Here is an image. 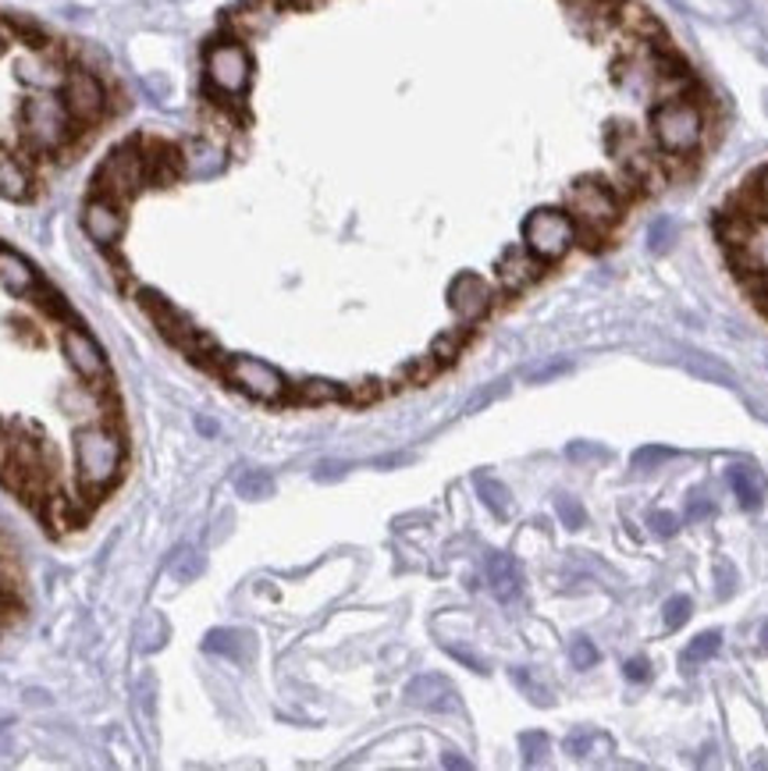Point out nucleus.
<instances>
[{
	"mask_svg": "<svg viewBox=\"0 0 768 771\" xmlns=\"http://www.w3.org/2000/svg\"><path fill=\"white\" fill-rule=\"evenodd\" d=\"M377 395H381L377 384H366V388H352V392H345V398H356V403H371V398H377Z\"/></svg>",
	"mask_w": 768,
	"mask_h": 771,
	"instance_id": "nucleus-47",
	"label": "nucleus"
},
{
	"mask_svg": "<svg viewBox=\"0 0 768 771\" xmlns=\"http://www.w3.org/2000/svg\"><path fill=\"white\" fill-rule=\"evenodd\" d=\"M687 366L694 370L698 377H704V381H718V384H733V374L722 363H715V360H709V356H701V352H690L687 356Z\"/></svg>",
	"mask_w": 768,
	"mask_h": 771,
	"instance_id": "nucleus-27",
	"label": "nucleus"
},
{
	"mask_svg": "<svg viewBox=\"0 0 768 771\" xmlns=\"http://www.w3.org/2000/svg\"><path fill=\"white\" fill-rule=\"evenodd\" d=\"M72 114L68 107L54 97H33L22 103V135L33 150H57L68 143L72 135Z\"/></svg>",
	"mask_w": 768,
	"mask_h": 771,
	"instance_id": "nucleus-5",
	"label": "nucleus"
},
{
	"mask_svg": "<svg viewBox=\"0 0 768 771\" xmlns=\"http://www.w3.org/2000/svg\"><path fill=\"white\" fill-rule=\"evenodd\" d=\"M541 264L545 260H537L527 245L524 250H505V256L498 260V282L509 291H519L541 277Z\"/></svg>",
	"mask_w": 768,
	"mask_h": 771,
	"instance_id": "nucleus-18",
	"label": "nucleus"
},
{
	"mask_svg": "<svg viewBox=\"0 0 768 771\" xmlns=\"http://www.w3.org/2000/svg\"><path fill=\"white\" fill-rule=\"evenodd\" d=\"M591 744H594V733H577V736L566 739V750L577 753V758H583V753H588V747H591Z\"/></svg>",
	"mask_w": 768,
	"mask_h": 771,
	"instance_id": "nucleus-45",
	"label": "nucleus"
},
{
	"mask_svg": "<svg viewBox=\"0 0 768 771\" xmlns=\"http://www.w3.org/2000/svg\"><path fill=\"white\" fill-rule=\"evenodd\" d=\"M519 747H524V761L527 764H541L548 758V739L545 733H524L519 736Z\"/></svg>",
	"mask_w": 768,
	"mask_h": 771,
	"instance_id": "nucleus-31",
	"label": "nucleus"
},
{
	"mask_svg": "<svg viewBox=\"0 0 768 771\" xmlns=\"http://www.w3.org/2000/svg\"><path fill=\"white\" fill-rule=\"evenodd\" d=\"M438 360L435 356H424V360H417V363H409L406 366V377L413 381V384H424V381H431L435 374H438Z\"/></svg>",
	"mask_w": 768,
	"mask_h": 771,
	"instance_id": "nucleus-34",
	"label": "nucleus"
},
{
	"mask_svg": "<svg viewBox=\"0 0 768 771\" xmlns=\"http://www.w3.org/2000/svg\"><path fill=\"white\" fill-rule=\"evenodd\" d=\"M345 462H325V466H317V481H338V476H345Z\"/></svg>",
	"mask_w": 768,
	"mask_h": 771,
	"instance_id": "nucleus-46",
	"label": "nucleus"
},
{
	"mask_svg": "<svg viewBox=\"0 0 768 771\" xmlns=\"http://www.w3.org/2000/svg\"><path fill=\"white\" fill-rule=\"evenodd\" d=\"M150 181L146 172V150L140 143H121L107 153V161L97 167L94 189L103 199H114V203H125L135 192Z\"/></svg>",
	"mask_w": 768,
	"mask_h": 771,
	"instance_id": "nucleus-2",
	"label": "nucleus"
},
{
	"mask_svg": "<svg viewBox=\"0 0 768 771\" xmlns=\"http://www.w3.org/2000/svg\"><path fill=\"white\" fill-rule=\"evenodd\" d=\"M204 75L210 92H218L224 100H239L253 82V57L239 40H218L204 57Z\"/></svg>",
	"mask_w": 768,
	"mask_h": 771,
	"instance_id": "nucleus-3",
	"label": "nucleus"
},
{
	"mask_svg": "<svg viewBox=\"0 0 768 771\" xmlns=\"http://www.w3.org/2000/svg\"><path fill=\"white\" fill-rule=\"evenodd\" d=\"M513 680L527 690V697H530L534 704H545V707L551 704V693H548V686H537V683H534V675H530L527 669H513Z\"/></svg>",
	"mask_w": 768,
	"mask_h": 771,
	"instance_id": "nucleus-33",
	"label": "nucleus"
},
{
	"mask_svg": "<svg viewBox=\"0 0 768 771\" xmlns=\"http://www.w3.org/2000/svg\"><path fill=\"white\" fill-rule=\"evenodd\" d=\"M672 452L669 449H658V444H648V449H640L634 455V470H648V466H658V462H666Z\"/></svg>",
	"mask_w": 768,
	"mask_h": 771,
	"instance_id": "nucleus-37",
	"label": "nucleus"
},
{
	"mask_svg": "<svg viewBox=\"0 0 768 771\" xmlns=\"http://www.w3.org/2000/svg\"><path fill=\"white\" fill-rule=\"evenodd\" d=\"M224 164H228L224 146L210 143V139H196V143L182 146V172L193 175V178H213V175H221Z\"/></svg>",
	"mask_w": 768,
	"mask_h": 771,
	"instance_id": "nucleus-16",
	"label": "nucleus"
},
{
	"mask_svg": "<svg viewBox=\"0 0 768 771\" xmlns=\"http://www.w3.org/2000/svg\"><path fill=\"white\" fill-rule=\"evenodd\" d=\"M221 370H224V381L228 384H235L242 395L256 398V403H278V398H285V392H288L285 377L271 363H264V360L232 356V360H224Z\"/></svg>",
	"mask_w": 768,
	"mask_h": 771,
	"instance_id": "nucleus-7",
	"label": "nucleus"
},
{
	"mask_svg": "<svg viewBox=\"0 0 768 771\" xmlns=\"http://www.w3.org/2000/svg\"><path fill=\"white\" fill-rule=\"evenodd\" d=\"M566 455L577 459V462H588V459H608V452L602 449V444H588V441H573L570 449H566Z\"/></svg>",
	"mask_w": 768,
	"mask_h": 771,
	"instance_id": "nucleus-38",
	"label": "nucleus"
},
{
	"mask_svg": "<svg viewBox=\"0 0 768 771\" xmlns=\"http://www.w3.org/2000/svg\"><path fill=\"white\" fill-rule=\"evenodd\" d=\"M406 701L413 707H424V712H435V715L459 712V693L445 675H417V680L406 686Z\"/></svg>",
	"mask_w": 768,
	"mask_h": 771,
	"instance_id": "nucleus-13",
	"label": "nucleus"
},
{
	"mask_svg": "<svg viewBox=\"0 0 768 771\" xmlns=\"http://www.w3.org/2000/svg\"><path fill=\"white\" fill-rule=\"evenodd\" d=\"M239 495L242 498H250V502H264L274 495V481H271V473H260V470H250V473H242L239 476Z\"/></svg>",
	"mask_w": 768,
	"mask_h": 771,
	"instance_id": "nucleus-25",
	"label": "nucleus"
},
{
	"mask_svg": "<svg viewBox=\"0 0 768 771\" xmlns=\"http://www.w3.org/2000/svg\"><path fill=\"white\" fill-rule=\"evenodd\" d=\"M577 242V221L566 210L541 207L524 221V245L537 260H559Z\"/></svg>",
	"mask_w": 768,
	"mask_h": 771,
	"instance_id": "nucleus-6",
	"label": "nucleus"
},
{
	"mask_svg": "<svg viewBox=\"0 0 768 771\" xmlns=\"http://www.w3.org/2000/svg\"><path fill=\"white\" fill-rule=\"evenodd\" d=\"M121 459H125V444L111 427H83L75 434V470H79L83 487H111L121 473Z\"/></svg>",
	"mask_w": 768,
	"mask_h": 771,
	"instance_id": "nucleus-1",
	"label": "nucleus"
},
{
	"mask_svg": "<svg viewBox=\"0 0 768 771\" xmlns=\"http://www.w3.org/2000/svg\"><path fill=\"white\" fill-rule=\"evenodd\" d=\"M296 398L306 406H328V403H338V398H345V388H338L331 381H303L296 388Z\"/></svg>",
	"mask_w": 768,
	"mask_h": 771,
	"instance_id": "nucleus-24",
	"label": "nucleus"
},
{
	"mask_svg": "<svg viewBox=\"0 0 768 771\" xmlns=\"http://www.w3.org/2000/svg\"><path fill=\"white\" fill-rule=\"evenodd\" d=\"M715 513V505L709 498H690L687 502V522H701V519H709Z\"/></svg>",
	"mask_w": 768,
	"mask_h": 771,
	"instance_id": "nucleus-41",
	"label": "nucleus"
},
{
	"mask_svg": "<svg viewBox=\"0 0 768 771\" xmlns=\"http://www.w3.org/2000/svg\"><path fill=\"white\" fill-rule=\"evenodd\" d=\"M761 643H765V647H768V626H765V629H761Z\"/></svg>",
	"mask_w": 768,
	"mask_h": 771,
	"instance_id": "nucleus-49",
	"label": "nucleus"
},
{
	"mask_svg": "<svg viewBox=\"0 0 768 771\" xmlns=\"http://www.w3.org/2000/svg\"><path fill=\"white\" fill-rule=\"evenodd\" d=\"M570 207H573V221L588 224L594 231H605L619 221V196L612 192V185L597 178H583L573 185Z\"/></svg>",
	"mask_w": 768,
	"mask_h": 771,
	"instance_id": "nucleus-8",
	"label": "nucleus"
},
{
	"mask_svg": "<svg viewBox=\"0 0 768 771\" xmlns=\"http://www.w3.org/2000/svg\"><path fill=\"white\" fill-rule=\"evenodd\" d=\"M676 242V224L669 218H658L648 231V245H651V253H666L669 245Z\"/></svg>",
	"mask_w": 768,
	"mask_h": 771,
	"instance_id": "nucleus-29",
	"label": "nucleus"
},
{
	"mask_svg": "<svg viewBox=\"0 0 768 771\" xmlns=\"http://www.w3.org/2000/svg\"><path fill=\"white\" fill-rule=\"evenodd\" d=\"M61 352H65L68 366L86 384L100 388V384L107 381V356H103V349H100V342H97L94 334L79 328V323H75V328H65V334H61Z\"/></svg>",
	"mask_w": 768,
	"mask_h": 771,
	"instance_id": "nucleus-10",
	"label": "nucleus"
},
{
	"mask_svg": "<svg viewBox=\"0 0 768 771\" xmlns=\"http://www.w3.org/2000/svg\"><path fill=\"white\" fill-rule=\"evenodd\" d=\"M61 103L68 107V114L75 125H97L107 114V89L94 71H72L65 79V92H61Z\"/></svg>",
	"mask_w": 768,
	"mask_h": 771,
	"instance_id": "nucleus-9",
	"label": "nucleus"
},
{
	"mask_svg": "<svg viewBox=\"0 0 768 771\" xmlns=\"http://www.w3.org/2000/svg\"><path fill=\"white\" fill-rule=\"evenodd\" d=\"M556 513H559V519H562V527H570V530H580L583 522H588V513H583V505L580 502H573V498H556Z\"/></svg>",
	"mask_w": 768,
	"mask_h": 771,
	"instance_id": "nucleus-30",
	"label": "nucleus"
},
{
	"mask_svg": "<svg viewBox=\"0 0 768 771\" xmlns=\"http://www.w3.org/2000/svg\"><path fill=\"white\" fill-rule=\"evenodd\" d=\"M651 675V665L644 658H629L626 661V680H634V683H644Z\"/></svg>",
	"mask_w": 768,
	"mask_h": 771,
	"instance_id": "nucleus-43",
	"label": "nucleus"
},
{
	"mask_svg": "<svg viewBox=\"0 0 768 771\" xmlns=\"http://www.w3.org/2000/svg\"><path fill=\"white\" fill-rule=\"evenodd\" d=\"M491 302H495V291H491V285L484 282L481 274H470L463 271L459 277H452V285H449V306H452V313L459 320H481L487 310H491Z\"/></svg>",
	"mask_w": 768,
	"mask_h": 771,
	"instance_id": "nucleus-11",
	"label": "nucleus"
},
{
	"mask_svg": "<svg viewBox=\"0 0 768 771\" xmlns=\"http://www.w3.org/2000/svg\"><path fill=\"white\" fill-rule=\"evenodd\" d=\"M729 487H733V495L740 498L744 508H758L765 502V491L758 484V476H755V470H747V466L729 470Z\"/></svg>",
	"mask_w": 768,
	"mask_h": 771,
	"instance_id": "nucleus-23",
	"label": "nucleus"
},
{
	"mask_svg": "<svg viewBox=\"0 0 768 771\" xmlns=\"http://www.w3.org/2000/svg\"><path fill=\"white\" fill-rule=\"evenodd\" d=\"M718 647H722V634H701L690 640V647L683 651V665H701V661H709L718 654Z\"/></svg>",
	"mask_w": 768,
	"mask_h": 771,
	"instance_id": "nucleus-26",
	"label": "nucleus"
},
{
	"mask_svg": "<svg viewBox=\"0 0 768 771\" xmlns=\"http://www.w3.org/2000/svg\"><path fill=\"white\" fill-rule=\"evenodd\" d=\"M484 576H487L491 594H495L498 601H505V605L516 601L519 591H524V576H519L516 559H509V554H502V551H491L484 559Z\"/></svg>",
	"mask_w": 768,
	"mask_h": 771,
	"instance_id": "nucleus-15",
	"label": "nucleus"
},
{
	"mask_svg": "<svg viewBox=\"0 0 768 771\" xmlns=\"http://www.w3.org/2000/svg\"><path fill=\"white\" fill-rule=\"evenodd\" d=\"M473 484H478V495H481V502L491 508V513H495L498 519H505L509 516V508H513V495H509V487H505L502 481H495V476H487V473H478L473 476Z\"/></svg>",
	"mask_w": 768,
	"mask_h": 771,
	"instance_id": "nucleus-22",
	"label": "nucleus"
},
{
	"mask_svg": "<svg viewBox=\"0 0 768 771\" xmlns=\"http://www.w3.org/2000/svg\"><path fill=\"white\" fill-rule=\"evenodd\" d=\"M199 573H204V554H199V551H182V559L175 562V576H178L182 583H189V580H196Z\"/></svg>",
	"mask_w": 768,
	"mask_h": 771,
	"instance_id": "nucleus-32",
	"label": "nucleus"
},
{
	"mask_svg": "<svg viewBox=\"0 0 768 771\" xmlns=\"http://www.w3.org/2000/svg\"><path fill=\"white\" fill-rule=\"evenodd\" d=\"M502 392H505V381H498V384H495V388H484L481 395H473V398H470V406H467V412H478V409H481L484 403H491V398H498Z\"/></svg>",
	"mask_w": 768,
	"mask_h": 771,
	"instance_id": "nucleus-44",
	"label": "nucleus"
},
{
	"mask_svg": "<svg viewBox=\"0 0 768 771\" xmlns=\"http://www.w3.org/2000/svg\"><path fill=\"white\" fill-rule=\"evenodd\" d=\"M0 51H4V33H0Z\"/></svg>",
	"mask_w": 768,
	"mask_h": 771,
	"instance_id": "nucleus-50",
	"label": "nucleus"
},
{
	"mask_svg": "<svg viewBox=\"0 0 768 771\" xmlns=\"http://www.w3.org/2000/svg\"><path fill=\"white\" fill-rule=\"evenodd\" d=\"M655 139L666 153H694L704 135V114L694 100L676 97L655 111Z\"/></svg>",
	"mask_w": 768,
	"mask_h": 771,
	"instance_id": "nucleus-4",
	"label": "nucleus"
},
{
	"mask_svg": "<svg viewBox=\"0 0 768 771\" xmlns=\"http://www.w3.org/2000/svg\"><path fill=\"white\" fill-rule=\"evenodd\" d=\"M29 192H33L29 172L14 157H8V153H0V196H4V199H25Z\"/></svg>",
	"mask_w": 768,
	"mask_h": 771,
	"instance_id": "nucleus-20",
	"label": "nucleus"
},
{
	"mask_svg": "<svg viewBox=\"0 0 768 771\" xmlns=\"http://www.w3.org/2000/svg\"><path fill=\"white\" fill-rule=\"evenodd\" d=\"M597 647L591 640H577L573 643V669H594L597 665Z\"/></svg>",
	"mask_w": 768,
	"mask_h": 771,
	"instance_id": "nucleus-36",
	"label": "nucleus"
},
{
	"mask_svg": "<svg viewBox=\"0 0 768 771\" xmlns=\"http://www.w3.org/2000/svg\"><path fill=\"white\" fill-rule=\"evenodd\" d=\"M445 651H449L452 658H459V661H463V665H467L470 672H487V665H484V661H481L478 654H470L467 647H452V643H445Z\"/></svg>",
	"mask_w": 768,
	"mask_h": 771,
	"instance_id": "nucleus-42",
	"label": "nucleus"
},
{
	"mask_svg": "<svg viewBox=\"0 0 768 771\" xmlns=\"http://www.w3.org/2000/svg\"><path fill=\"white\" fill-rule=\"evenodd\" d=\"M143 306H146V313L157 320V328L172 338L175 345H182V349H189V352H196V345H199V334H196V328H193V320L186 317V313H178L172 302H164L157 291H143Z\"/></svg>",
	"mask_w": 768,
	"mask_h": 771,
	"instance_id": "nucleus-14",
	"label": "nucleus"
},
{
	"mask_svg": "<svg viewBox=\"0 0 768 771\" xmlns=\"http://www.w3.org/2000/svg\"><path fill=\"white\" fill-rule=\"evenodd\" d=\"M167 637H172V626H167L164 615L157 612H146L140 626H135V643H140V651H161V647L167 643Z\"/></svg>",
	"mask_w": 768,
	"mask_h": 771,
	"instance_id": "nucleus-21",
	"label": "nucleus"
},
{
	"mask_svg": "<svg viewBox=\"0 0 768 771\" xmlns=\"http://www.w3.org/2000/svg\"><path fill=\"white\" fill-rule=\"evenodd\" d=\"M566 370H570V363H566V360H556V363H548V366H534L530 374H527V381H530V384H541V381H551V377L566 374Z\"/></svg>",
	"mask_w": 768,
	"mask_h": 771,
	"instance_id": "nucleus-40",
	"label": "nucleus"
},
{
	"mask_svg": "<svg viewBox=\"0 0 768 771\" xmlns=\"http://www.w3.org/2000/svg\"><path fill=\"white\" fill-rule=\"evenodd\" d=\"M463 331H452V334H438L435 338V345H431V356L438 363H452L459 356V349H463Z\"/></svg>",
	"mask_w": 768,
	"mask_h": 771,
	"instance_id": "nucleus-28",
	"label": "nucleus"
},
{
	"mask_svg": "<svg viewBox=\"0 0 768 771\" xmlns=\"http://www.w3.org/2000/svg\"><path fill=\"white\" fill-rule=\"evenodd\" d=\"M204 651L232 658V661H245L253 654V637L242 634V629H210L207 640H204Z\"/></svg>",
	"mask_w": 768,
	"mask_h": 771,
	"instance_id": "nucleus-19",
	"label": "nucleus"
},
{
	"mask_svg": "<svg viewBox=\"0 0 768 771\" xmlns=\"http://www.w3.org/2000/svg\"><path fill=\"white\" fill-rule=\"evenodd\" d=\"M690 619V601L687 597H669L666 601V626L676 629V626H683Z\"/></svg>",
	"mask_w": 768,
	"mask_h": 771,
	"instance_id": "nucleus-35",
	"label": "nucleus"
},
{
	"mask_svg": "<svg viewBox=\"0 0 768 771\" xmlns=\"http://www.w3.org/2000/svg\"><path fill=\"white\" fill-rule=\"evenodd\" d=\"M441 764L445 768H470V761L467 758H459L456 750H445V758H441Z\"/></svg>",
	"mask_w": 768,
	"mask_h": 771,
	"instance_id": "nucleus-48",
	"label": "nucleus"
},
{
	"mask_svg": "<svg viewBox=\"0 0 768 771\" xmlns=\"http://www.w3.org/2000/svg\"><path fill=\"white\" fill-rule=\"evenodd\" d=\"M648 522L658 537H676V530H680V516H672V513H651Z\"/></svg>",
	"mask_w": 768,
	"mask_h": 771,
	"instance_id": "nucleus-39",
	"label": "nucleus"
},
{
	"mask_svg": "<svg viewBox=\"0 0 768 771\" xmlns=\"http://www.w3.org/2000/svg\"><path fill=\"white\" fill-rule=\"evenodd\" d=\"M0 285L14 296H33V291H40V274L22 253L0 245Z\"/></svg>",
	"mask_w": 768,
	"mask_h": 771,
	"instance_id": "nucleus-17",
	"label": "nucleus"
},
{
	"mask_svg": "<svg viewBox=\"0 0 768 771\" xmlns=\"http://www.w3.org/2000/svg\"><path fill=\"white\" fill-rule=\"evenodd\" d=\"M83 228L97 245H107V250H111V245H118L121 235H125V213H121L114 199L94 196L83 210Z\"/></svg>",
	"mask_w": 768,
	"mask_h": 771,
	"instance_id": "nucleus-12",
	"label": "nucleus"
}]
</instances>
